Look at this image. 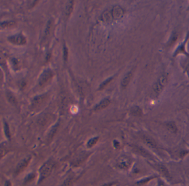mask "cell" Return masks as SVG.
<instances>
[{
  "label": "cell",
  "instance_id": "1",
  "mask_svg": "<svg viewBox=\"0 0 189 186\" xmlns=\"http://www.w3.org/2000/svg\"><path fill=\"white\" fill-rule=\"evenodd\" d=\"M55 162L52 160H49L43 164L39 170V183L42 182L44 179L47 178L51 174L55 166Z\"/></svg>",
  "mask_w": 189,
  "mask_h": 186
},
{
  "label": "cell",
  "instance_id": "2",
  "mask_svg": "<svg viewBox=\"0 0 189 186\" xmlns=\"http://www.w3.org/2000/svg\"><path fill=\"white\" fill-rule=\"evenodd\" d=\"M53 77V73L50 69L44 70L41 74L39 80V85L40 87L44 86L49 82Z\"/></svg>",
  "mask_w": 189,
  "mask_h": 186
},
{
  "label": "cell",
  "instance_id": "3",
  "mask_svg": "<svg viewBox=\"0 0 189 186\" xmlns=\"http://www.w3.org/2000/svg\"><path fill=\"white\" fill-rule=\"evenodd\" d=\"M132 164L131 159L125 156H121L117 161V166L120 169H126L129 168Z\"/></svg>",
  "mask_w": 189,
  "mask_h": 186
},
{
  "label": "cell",
  "instance_id": "4",
  "mask_svg": "<svg viewBox=\"0 0 189 186\" xmlns=\"http://www.w3.org/2000/svg\"><path fill=\"white\" fill-rule=\"evenodd\" d=\"M47 97L46 95H42L35 97L31 103V107L32 109L39 108L46 101Z\"/></svg>",
  "mask_w": 189,
  "mask_h": 186
},
{
  "label": "cell",
  "instance_id": "5",
  "mask_svg": "<svg viewBox=\"0 0 189 186\" xmlns=\"http://www.w3.org/2000/svg\"><path fill=\"white\" fill-rule=\"evenodd\" d=\"M166 78L165 76H161L158 80V81L155 84L154 87L155 93L159 94L163 89L166 83Z\"/></svg>",
  "mask_w": 189,
  "mask_h": 186
},
{
  "label": "cell",
  "instance_id": "6",
  "mask_svg": "<svg viewBox=\"0 0 189 186\" xmlns=\"http://www.w3.org/2000/svg\"><path fill=\"white\" fill-rule=\"evenodd\" d=\"M8 39L9 42L15 44L23 45L26 43V38L21 34L12 36L9 37Z\"/></svg>",
  "mask_w": 189,
  "mask_h": 186
},
{
  "label": "cell",
  "instance_id": "7",
  "mask_svg": "<svg viewBox=\"0 0 189 186\" xmlns=\"http://www.w3.org/2000/svg\"><path fill=\"white\" fill-rule=\"evenodd\" d=\"M31 157H28L24 158L23 160H21L18 164L17 165L16 169H15V174H18L22 172L27 167V166L29 164L30 162Z\"/></svg>",
  "mask_w": 189,
  "mask_h": 186
},
{
  "label": "cell",
  "instance_id": "8",
  "mask_svg": "<svg viewBox=\"0 0 189 186\" xmlns=\"http://www.w3.org/2000/svg\"><path fill=\"white\" fill-rule=\"evenodd\" d=\"M124 14V10L119 6H116L114 7L111 12V15L113 19H119L123 16Z\"/></svg>",
  "mask_w": 189,
  "mask_h": 186
},
{
  "label": "cell",
  "instance_id": "9",
  "mask_svg": "<svg viewBox=\"0 0 189 186\" xmlns=\"http://www.w3.org/2000/svg\"><path fill=\"white\" fill-rule=\"evenodd\" d=\"M110 103V100L109 98H105L102 101H101L97 105H96L95 106L94 109L95 111H100V110L103 109L107 107L109 105Z\"/></svg>",
  "mask_w": 189,
  "mask_h": 186
},
{
  "label": "cell",
  "instance_id": "10",
  "mask_svg": "<svg viewBox=\"0 0 189 186\" xmlns=\"http://www.w3.org/2000/svg\"><path fill=\"white\" fill-rule=\"evenodd\" d=\"M88 157V155L86 153H82L80 155H78L77 157H76L75 159L73 160L72 161V165L74 166H77L81 165Z\"/></svg>",
  "mask_w": 189,
  "mask_h": 186
},
{
  "label": "cell",
  "instance_id": "11",
  "mask_svg": "<svg viewBox=\"0 0 189 186\" xmlns=\"http://www.w3.org/2000/svg\"><path fill=\"white\" fill-rule=\"evenodd\" d=\"M134 149L135 151L139 155H141V156L145 157H147V158H151V157L150 154L146 150H145L144 148H143L142 147L135 146H134Z\"/></svg>",
  "mask_w": 189,
  "mask_h": 186
},
{
  "label": "cell",
  "instance_id": "12",
  "mask_svg": "<svg viewBox=\"0 0 189 186\" xmlns=\"http://www.w3.org/2000/svg\"><path fill=\"white\" fill-rule=\"evenodd\" d=\"M132 73L130 72L126 74L124 77V78L122 79L121 82V85L123 88H125L128 85L132 79Z\"/></svg>",
  "mask_w": 189,
  "mask_h": 186
},
{
  "label": "cell",
  "instance_id": "13",
  "mask_svg": "<svg viewBox=\"0 0 189 186\" xmlns=\"http://www.w3.org/2000/svg\"><path fill=\"white\" fill-rule=\"evenodd\" d=\"M143 140L144 142L146 143L148 146H149L151 148H156V143L155 142L154 140L151 137H148V136H144L142 137Z\"/></svg>",
  "mask_w": 189,
  "mask_h": 186
},
{
  "label": "cell",
  "instance_id": "14",
  "mask_svg": "<svg viewBox=\"0 0 189 186\" xmlns=\"http://www.w3.org/2000/svg\"><path fill=\"white\" fill-rule=\"evenodd\" d=\"M73 6H74V1H68V3L65 7V16L67 17H69L71 15V14L72 13V12L73 11Z\"/></svg>",
  "mask_w": 189,
  "mask_h": 186
},
{
  "label": "cell",
  "instance_id": "15",
  "mask_svg": "<svg viewBox=\"0 0 189 186\" xmlns=\"http://www.w3.org/2000/svg\"><path fill=\"white\" fill-rule=\"evenodd\" d=\"M6 97L9 102V103L12 104L13 105H16L17 104L16 98L12 92H11L9 91H7L6 92Z\"/></svg>",
  "mask_w": 189,
  "mask_h": 186
},
{
  "label": "cell",
  "instance_id": "16",
  "mask_svg": "<svg viewBox=\"0 0 189 186\" xmlns=\"http://www.w3.org/2000/svg\"><path fill=\"white\" fill-rule=\"evenodd\" d=\"M130 113L134 116H142V111L138 106H134L130 109Z\"/></svg>",
  "mask_w": 189,
  "mask_h": 186
},
{
  "label": "cell",
  "instance_id": "17",
  "mask_svg": "<svg viewBox=\"0 0 189 186\" xmlns=\"http://www.w3.org/2000/svg\"><path fill=\"white\" fill-rule=\"evenodd\" d=\"M158 169L160 173H162L164 176H165L166 177H170V174L168 171V169L166 168L165 166L163 165H159L158 166Z\"/></svg>",
  "mask_w": 189,
  "mask_h": 186
},
{
  "label": "cell",
  "instance_id": "18",
  "mask_svg": "<svg viewBox=\"0 0 189 186\" xmlns=\"http://www.w3.org/2000/svg\"><path fill=\"white\" fill-rule=\"evenodd\" d=\"M188 38V37L186 38V39L185 40V42L182 43L179 47L177 48V50H176V52H175V56H176L178 53H181V52H183L184 53H185V55H188V56H189V54L187 53V52H186L185 51V43H186V42H187Z\"/></svg>",
  "mask_w": 189,
  "mask_h": 186
},
{
  "label": "cell",
  "instance_id": "19",
  "mask_svg": "<svg viewBox=\"0 0 189 186\" xmlns=\"http://www.w3.org/2000/svg\"><path fill=\"white\" fill-rule=\"evenodd\" d=\"M166 127L168 128V130L172 133H175L177 131V127H176V125L175 124V123L172 122H169L167 123L166 125Z\"/></svg>",
  "mask_w": 189,
  "mask_h": 186
},
{
  "label": "cell",
  "instance_id": "20",
  "mask_svg": "<svg viewBox=\"0 0 189 186\" xmlns=\"http://www.w3.org/2000/svg\"><path fill=\"white\" fill-rule=\"evenodd\" d=\"M98 140H99L98 137H95L94 138L90 139V140L87 142V147L88 148H91V147L94 146L97 142L98 141Z\"/></svg>",
  "mask_w": 189,
  "mask_h": 186
},
{
  "label": "cell",
  "instance_id": "21",
  "mask_svg": "<svg viewBox=\"0 0 189 186\" xmlns=\"http://www.w3.org/2000/svg\"><path fill=\"white\" fill-rule=\"evenodd\" d=\"M74 182V178L69 177L66 179L60 186H72Z\"/></svg>",
  "mask_w": 189,
  "mask_h": 186
},
{
  "label": "cell",
  "instance_id": "22",
  "mask_svg": "<svg viewBox=\"0 0 189 186\" xmlns=\"http://www.w3.org/2000/svg\"><path fill=\"white\" fill-rule=\"evenodd\" d=\"M4 133H5L6 136L7 137V138L8 139H10L11 134H10L9 129V126L7 123H6V122H4Z\"/></svg>",
  "mask_w": 189,
  "mask_h": 186
},
{
  "label": "cell",
  "instance_id": "23",
  "mask_svg": "<svg viewBox=\"0 0 189 186\" xmlns=\"http://www.w3.org/2000/svg\"><path fill=\"white\" fill-rule=\"evenodd\" d=\"M13 25H14V22L13 21H4L1 23V27L2 28L11 27Z\"/></svg>",
  "mask_w": 189,
  "mask_h": 186
},
{
  "label": "cell",
  "instance_id": "24",
  "mask_svg": "<svg viewBox=\"0 0 189 186\" xmlns=\"http://www.w3.org/2000/svg\"><path fill=\"white\" fill-rule=\"evenodd\" d=\"M52 26V22L51 20H49V21L48 22L47 25V27H46V29L45 31V35L46 36H48L49 34H50V32L51 30Z\"/></svg>",
  "mask_w": 189,
  "mask_h": 186
},
{
  "label": "cell",
  "instance_id": "25",
  "mask_svg": "<svg viewBox=\"0 0 189 186\" xmlns=\"http://www.w3.org/2000/svg\"><path fill=\"white\" fill-rule=\"evenodd\" d=\"M113 77H110V78H108L107 80H106L105 81H104V82L100 85V86H99V90H103V88H104L108 84L112 81V80H113Z\"/></svg>",
  "mask_w": 189,
  "mask_h": 186
},
{
  "label": "cell",
  "instance_id": "26",
  "mask_svg": "<svg viewBox=\"0 0 189 186\" xmlns=\"http://www.w3.org/2000/svg\"><path fill=\"white\" fill-rule=\"evenodd\" d=\"M35 177V175L34 173H31L30 174H28L27 176H26V177L25 179V182L27 183V182H31V181H32Z\"/></svg>",
  "mask_w": 189,
  "mask_h": 186
},
{
  "label": "cell",
  "instance_id": "27",
  "mask_svg": "<svg viewBox=\"0 0 189 186\" xmlns=\"http://www.w3.org/2000/svg\"><path fill=\"white\" fill-rule=\"evenodd\" d=\"M68 51L67 47L64 45L63 47V58L65 61H67L68 59Z\"/></svg>",
  "mask_w": 189,
  "mask_h": 186
},
{
  "label": "cell",
  "instance_id": "28",
  "mask_svg": "<svg viewBox=\"0 0 189 186\" xmlns=\"http://www.w3.org/2000/svg\"><path fill=\"white\" fill-rule=\"evenodd\" d=\"M6 148L5 147H3V146H1V157H2L3 156H4V155L6 154Z\"/></svg>",
  "mask_w": 189,
  "mask_h": 186
},
{
  "label": "cell",
  "instance_id": "29",
  "mask_svg": "<svg viewBox=\"0 0 189 186\" xmlns=\"http://www.w3.org/2000/svg\"><path fill=\"white\" fill-rule=\"evenodd\" d=\"M158 186H167L164 183L163 181H160L159 180V182H158Z\"/></svg>",
  "mask_w": 189,
  "mask_h": 186
},
{
  "label": "cell",
  "instance_id": "30",
  "mask_svg": "<svg viewBox=\"0 0 189 186\" xmlns=\"http://www.w3.org/2000/svg\"><path fill=\"white\" fill-rule=\"evenodd\" d=\"M4 186H12V184L10 181H6L4 183Z\"/></svg>",
  "mask_w": 189,
  "mask_h": 186
},
{
  "label": "cell",
  "instance_id": "31",
  "mask_svg": "<svg viewBox=\"0 0 189 186\" xmlns=\"http://www.w3.org/2000/svg\"><path fill=\"white\" fill-rule=\"evenodd\" d=\"M114 146L116 147H117V148L120 146V144H119V143L118 141H114Z\"/></svg>",
  "mask_w": 189,
  "mask_h": 186
},
{
  "label": "cell",
  "instance_id": "32",
  "mask_svg": "<svg viewBox=\"0 0 189 186\" xmlns=\"http://www.w3.org/2000/svg\"><path fill=\"white\" fill-rule=\"evenodd\" d=\"M113 184H114V183H109L105 184V185H103L102 186H112Z\"/></svg>",
  "mask_w": 189,
  "mask_h": 186
}]
</instances>
